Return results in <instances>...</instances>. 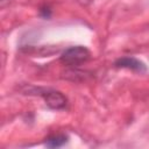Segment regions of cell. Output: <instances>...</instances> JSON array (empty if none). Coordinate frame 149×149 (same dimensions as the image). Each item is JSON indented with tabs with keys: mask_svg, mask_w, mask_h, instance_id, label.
<instances>
[{
	"mask_svg": "<svg viewBox=\"0 0 149 149\" xmlns=\"http://www.w3.org/2000/svg\"><path fill=\"white\" fill-rule=\"evenodd\" d=\"M91 57V52L86 47L76 45L68 48L61 55L59 61L68 66H78L85 62H87Z\"/></svg>",
	"mask_w": 149,
	"mask_h": 149,
	"instance_id": "1",
	"label": "cell"
},
{
	"mask_svg": "<svg viewBox=\"0 0 149 149\" xmlns=\"http://www.w3.org/2000/svg\"><path fill=\"white\" fill-rule=\"evenodd\" d=\"M42 97L45 101V105L51 109H63L66 106V98L58 91L48 90L42 93Z\"/></svg>",
	"mask_w": 149,
	"mask_h": 149,
	"instance_id": "2",
	"label": "cell"
},
{
	"mask_svg": "<svg viewBox=\"0 0 149 149\" xmlns=\"http://www.w3.org/2000/svg\"><path fill=\"white\" fill-rule=\"evenodd\" d=\"M115 66L116 68H122V69H129L135 72H146L147 66L143 62L135 57H121L115 61Z\"/></svg>",
	"mask_w": 149,
	"mask_h": 149,
	"instance_id": "3",
	"label": "cell"
},
{
	"mask_svg": "<svg viewBox=\"0 0 149 149\" xmlns=\"http://www.w3.org/2000/svg\"><path fill=\"white\" fill-rule=\"evenodd\" d=\"M45 147L48 148H59L64 146L68 142V136L63 134H57V135H51L48 139H45Z\"/></svg>",
	"mask_w": 149,
	"mask_h": 149,
	"instance_id": "4",
	"label": "cell"
},
{
	"mask_svg": "<svg viewBox=\"0 0 149 149\" xmlns=\"http://www.w3.org/2000/svg\"><path fill=\"white\" fill-rule=\"evenodd\" d=\"M41 15L43 16V17H45V19H48L49 16H50V14H51V10H50V8L49 7H44V8H41Z\"/></svg>",
	"mask_w": 149,
	"mask_h": 149,
	"instance_id": "5",
	"label": "cell"
}]
</instances>
